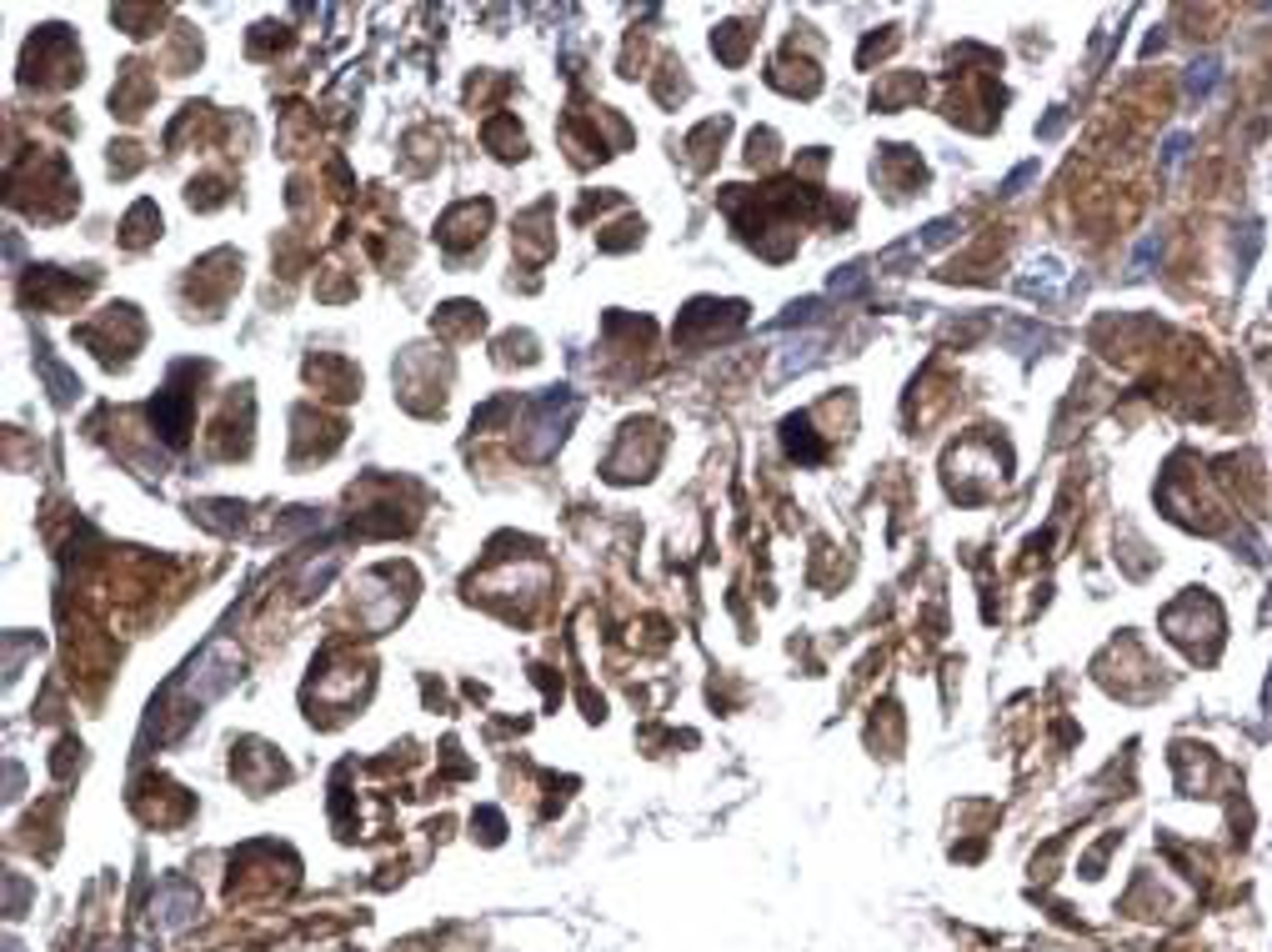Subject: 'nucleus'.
Returning <instances> with one entry per match:
<instances>
[{"instance_id":"1a4fd4ad","label":"nucleus","mask_w":1272,"mask_h":952,"mask_svg":"<svg viewBox=\"0 0 1272 952\" xmlns=\"http://www.w3.org/2000/svg\"><path fill=\"white\" fill-rule=\"evenodd\" d=\"M957 231L962 226H957L952 216H942V221H932V226L922 231V236H911V241H917V251H937V246H947V241H957Z\"/></svg>"},{"instance_id":"0eeeda50","label":"nucleus","mask_w":1272,"mask_h":952,"mask_svg":"<svg viewBox=\"0 0 1272 952\" xmlns=\"http://www.w3.org/2000/svg\"><path fill=\"white\" fill-rule=\"evenodd\" d=\"M827 291H832L836 301H842V296H862V291H867V271H862V267H842V271H832Z\"/></svg>"},{"instance_id":"6e6552de","label":"nucleus","mask_w":1272,"mask_h":952,"mask_svg":"<svg viewBox=\"0 0 1272 952\" xmlns=\"http://www.w3.org/2000/svg\"><path fill=\"white\" fill-rule=\"evenodd\" d=\"M817 316H822V301H817V296H807V301H792V306H787L777 322H772V331H787V326H807V322H817Z\"/></svg>"},{"instance_id":"9d476101","label":"nucleus","mask_w":1272,"mask_h":952,"mask_svg":"<svg viewBox=\"0 0 1272 952\" xmlns=\"http://www.w3.org/2000/svg\"><path fill=\"white\" fill-rule=\"evenodd\" d=\"M1187 146H1193V135H1187V131H1173V135H1167V141H1162V166L1173 171V166H1178L1182 155H1187Z\"/></svg>"},{"instance_id":"39448f33","label":"nucleus","mask_w":1272,"mask_h":952,"mask_svg":"<svg viewBox=\"0 0 1272 952\" xmlns=\"http://www.w3.org/2000/svg\"><path fill=\"white\" fill-rule=\"evenodd\" d=\"M817 346H822L817 336H801V342L792 346V351H787V356L777 362V381H787V377H797V371H807V366L817 362Z\"/></svg>"},{"instance_id":"f8f14e48","label":"nucleus","mask_w":1272,"mask_h":952,"mask_svg":"<svg viewBox=\"0 0 1272 952\" xmlns=\"http://www.w3.org/2000/svg\"><path fill=\"white\" fill-rule=\"evenodd\" d=\"M1032 176H1037V161H1027V166H1017V171L1007 176V186H1002V190H1007V196H1017V190H1022L1027 181H1032Z\"/></svg>"},{"instance_id":"f03ea898","label":"nucleus","mask_w":1272,"mask_h":952,"mask_svg":"<svg viewBox=\"0 0 1272 952\" xmlns=\"http://www.w3.org/2000/svg\"><path fill=\"white\" fill-rule=\"evenodd\" d=\"M1222 80V60L1217 56H1202L1187 66V76H1182V86H1187V95H1197V100H1208L1213 95V86Z\"/></svg>"},{"instance_id":"423d86ee","label":"nucleus","mask_w":1272,"mask_h":952,"mask_svg":"<svg viewBox=\"0 0 1272 952\" xmlns=\"http://www.w3.org/2000/svg\"><path fill=\"white\" fill-rule=\"evenodd\" d=\"M1032 271H1037V276H1022V281H1017V286H1022V296L1052 301V296H1057V276H1063V271H1057V261H1043V267H1032Z\"/></svg>"},{"instance_id":"7ed1b4c3","label":"nucleus","mask_w":1272,"mask_h":952,"mask_svg":"<svg viewBox=\"0 0 1272 952\" xmlns=\"http://www.w3.org/2000/svg\"><path fill=\"white\" fill-rule=\"evenodd\" d=\"M1002 342L1017 351V356H1032V346H1052V331L1047 326H1032V322H1012L1002 326Z\"/></svg>"},{"instance_id":"20e7f679","label":"nucleus","mask_w":1272,"mask_h":952,"mask_svg":"<svg viewBox=\"0 0 1272 952\" xmlns=\"http://www.w3.org/2000/svg\"><path fill=\"white\" fill-rule=\"evenodd\" d=\"M1257 251H1262V226H1257V221H1242V226H1237V281L1253 271Z\"/></svg>"},{"instance_id":"9b49d317","label":"nucleus","mask_w":1272,"mask_h":952,"mask_svg":"<svg viewBox=\"0 0 1272 952\" xmlns=\"http://www.w3.org/2000/svg\"><path fill=\"white\" fill-rule=\"evenodd\" d=\"M1158 251H1162L1158 236H1147V241H1142L1138 256H1132V281H1142V276H1147V267H1153V256H1158Z\"/></svg>"},{"instance_id":"f257e3e1","label":"nucleus","mask_w":1272,"mask_h":952,"mask_svg":"<svg viewBox=\"0 0 1272 952\" xmlns=\"http://www.w3.org/2000/svg\"><path fill=\"white\" fill-rule=\"evenodd\" d=\"M190 913H196V893H190L186 882H166V887H161V922H166V928H181Z\"/></svg>"},{"instance_id":"ddd939ff","label":"nucleus","mask_w":1272,"mask_h":952,"mask_svg":"<svg viewBox=\"0 0 1272 952\" xmlns=\"http://www.w3.org/2000/svg\"><path fill=\"white\" fill-rule=\"evenodd\" d=\"M1262 707L1272 712V672H1268V686H1262Z\"/></svg>"}]
</instances>
